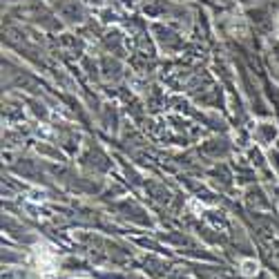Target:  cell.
Wrapping results in <instances>:
<instances>
[{"mask_svg": "<svg viewBox=\"0 0 279 279\" xmlns=\"http://www.w3.org/2000/svg\"><path fill=\"white\" fill-rule=\"evenodd\" d=\"M34 264L36 270L43 279H54L58 273V255L54 250V246H49L47 241H40L34 246Z\"/></svg>", "mask_w": 279, "mask_h": 279, "instance_id": "cell-1", "label": "cell"}, {"mask_svg": "<svg viewBox=\"0 0 279 279\" xmlns=\"http://www.w3.org/2000/svg\"><path fill=\"white\" fill-rule=\"evenodd\" d=\"M239 273L244 275V277H255V275H259V261L257 259H244L239 264Z\"/></svg>", "mask_w": 279, "mask_h": 279, "instance_id": "cell-2", "label": "cell"}, {"mask_svg": "<svg viewBox=\"0 0 279 279\" xmlns=\"http://www.w3.org/2000/svg\"><path fill=\"white\" fill-rule=\"evenodd\" d=\"M228 27H230L232 34H237V36H246V20H244V16H241V14L232 16L230 23H228Z\"/></svg>", "mask_w": 279, "mask_h": 279, "instance_id": "cell-3", "label": "cell"}, {"mask_svg": "<svg viewBox=\"0 0 279 279\" xmlns=\"http://www.w3.org/2000/svg\"><path fill=\"white\" fill-rule=\"evenodd\" d=\"M275 29H277V34H279V16L275 18Z\"/></svg>", "mask_w": 279, "mask_h": 279, "instance_id": "cell-4", "label": "cell"}]
</instances>
